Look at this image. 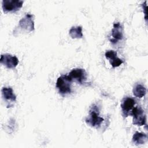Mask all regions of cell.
I'll use <instances>...</instances> for the list:
<instances>
[{"instance_id":"1","label":"cell","mask_w":148,"mask_h":148,"mask_svg":"<svg viewBox=\"0 0 148 148\" xmlns=\"http://www.w3.org/2000/svg\"><path fill=\"white\" fill-rule=\"evenodd\" d=\"M104 119L99 116V107L96 104H93L89 110V114L86 117L85 121L88 125L98 128L103 122Z\"/></svg>"},{"instance_id":"2","label":"cell","mask_w":148,"mask_h":148,"mask_svg":"<svg viewBox=\"0 0 148 148\" xmlns=\"http://www.w3.org/2000/svg\"><path fill=\"white\" fill-rule=\"evenodd\" d=\"M72 80L68 75H61L56 82V87L62 95H66L71 92Z\"/></svg>"},{"instance_id":"3","label":"cell","mask_w":148,"mask_h":148,"mask_svg":"<svg viewBox=\"0 0 148 148\" xmlns=\"http://www.w3.org/2000/svg\"><path fill=\"white\" fill-rule=\"evenodd\" d=\"M23 1L21 0H3L2 7L4 12H15L18 10L23 5Z\"/></svg>"},{"instance_id":"4","label":"cell","mask_w":148,"mask_h":148,"mask_svg":"<svg viewBox=\"0 0 148 148\" xmlns=\"http://www.w3.org/2000/svg\"><path fill=\"white\" fill-rule=\"evenodd\" d=\"M133 117L132 123L134 125L142 126L146 123V115L144 110L139 106L134 107L131 113Z\"/></svg>"},{"instance_id":"5","label":"cell","mask_w":148,"mask_h":148,"mask_svg":"<svg viewBox=\"0 0 148 148\" xmlns=\"http://www.w3.org/2000/svg\"><path fill=\"white\" fill-rule=\"evenodd\" d=\"M34 15L27 13L18 22V27L21 29L27 32H31L34 30V21L33 19Z\"/></svg>"},{"instance_id":"6","label":"cell","mask_w":148,"mask_h":148,"mask_svg":"<svg viewBox=\"0 0 148 148\" xmlns=\"http://www.w3.org/2000/svg\"><path fill=\"white\" fill-rule=\"evenodd\" d=\"M0 62L7 68L12 69L14 68L18 65V60L14 56L9 54H2L1 56Z\"/></svg>"},{"instance_id":"7","label":"cell","mask_w":148,"mask_h":148,"mask_svg":"<svg viewBox=\"0 0 148 148\" xmlns=\"http://www.w3.org/2000/svg\"><path fill=\"white\" fill-rule=\"evenodd\" d=\"M68 76L72 80H76L78 83L82 84L87 79V73L83 68H74L69 73Z\"/></svg>"},{"instance_id":"8","label":"cell","mask_w":148,"mask_h":148,"mask_svg":"<svg viewBox=\"0 0 148 148\" xmlns=\"http://www.w3.org/2000/svg\"><path fill=\"white\" fill-rule=\"evenodd\" d=\"M111 35L112 38L110 41L112 43H116L119 40H121L123 38V27L119 22L114 23L113 27L112 29Z\"/></svg>"},{"instance_id":"9","label":"cell","mask_w":148,"mask_h":148,"mask_svg":"<svg viewBox=\"0 0 148 148\" xmlns=\"http://www.w3.org/2000/svg\"><path fill=\"white\" fill-rule=\"evenodd\" d=\"M135 104V101L131 97H126L123 99L121 103V108L123 114L124 116L127 117L129 114L130 112H131Z\"/></svg>"},{"instance_id":"10","label":"cell","mask_w":148,"mask_h":148,"mask_svg":"<svg viewBox=\"0 0 148 148\" xmlns=\"http://www.w3.org/2000/svg\"><path fill=\"white\" fill-rule=\"evenodd\" d=\"M105 56L106 58L109 60V62L113 68L118 67L123 63V60L117 57V53L114 50L106 51Z\"/></svg>"},{"instance_id":"11","label":"cell","mask_w":148,"mask_h":148,"mask_svg":"<svg viewBox=\"0 0 148 148\" xmlns=\"http://www.w3.org/2000/svg\"><path fill=\"white\" fill-rule=\"evenodd\" d=\"M2 98L7 101H16V96L13 92V89L10 87H3L1 90Z\"/></svg>"},{"instance_id":"12","label":"cell","mask_w":148,"mask_h":148,"mask_svg":"<svg viewBox=\"0 0 148 148\" xmlns=\"http://www.w3.org/2000/svg\"><path fill=\"white\" fill-rule=\"evenodd\" d=\"M147 139V136L146 134L143 132H135L132 136V142L136 145H139L144 144Z\"/></svg>"},{"instance_id":"13","label":"cell","mask_w":148,"mask_h":148,"mask_svg":"<svg viewBox=\"0 0 148 148\" xmlns=\"http://www.w3.org/2000/svg\"><path fill=\"white\" fill-rule=\"evenodd\" d=\"M132 92L136 97L141 98L146 95V88L143 84L138 83L134 87Z\"/></svg>"},{"instance_id":"14","label":"cell","mask_w":148,"mask_h":148,"mask_svg":"<svg viewBox=\"0 0 148 148\" xmlns=\"http://www.w3.org/2000/svg\"><path fill=\"white\" fill-rule=\"evenodd\" d=\"M69 34L73 39H79L83 37L82 27L81 26L72 27L69 31Z\"/></svg>"}]
</instances>
